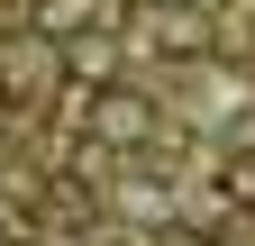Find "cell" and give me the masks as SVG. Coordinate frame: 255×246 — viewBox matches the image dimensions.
I'll list each match as a JSON object with an SVG mask.
<instances>
[{
    "label": "cell",
    "instance_id": "cell-1",
    "mask_svg": "<svg viewBox=\"0 0 255 246\" xmlns=\"http://www.w3.org/2000/svg\"><path fill=\"white\" fill-rule=\"evenodd\" d=\"M55 101H73L64 37H46V27H9V37H0V110H9V128L37 119V110H55Z\"/></svg>",
    "mask_w": 255,
    "mask_h": 246
},
{
    "label": "cell",
    "instance_id": "cell-2",
    "mask_svg": "<svg viewBox=\"0 0 255 246\" xmlns=\"http://www.w3.org/2000/svg\"><path fill=\"white\" fill-rule=\"evenodd\" d=\"M82 137L101 146V155H137V146H155L164 137V101H155L146 82H128V73H110V82H82Z\"/></svg>",
    "mask_w": 255,
    "mask_h": 246
},
{
    "label": "cell",
    "instance_id": "cell-3",
    "mask_svg": "<svg viewBox=\"0 0 255 246\" xmlns=\"http://www.w3.org/2000/svg\"><path fill=\"white\" fill-rule=\"evenodd\" d=\"M128 37L155 64H201V55H219V9L210 0H137L128 9Z\"/></svg>",
    "mask_w": 255,
    "mask_h": 246
},
{
    "label": "cell",
    "instance_id": "cell-4",
    "mask_svg": "<svg viewBox=\"0 0 255 246\" xmlns=\"http://www.w3.org/2000/svg\"><path fill=\"white\" fill-rule=\"evenodd\" d=\"M110 0H27V27H46V37H82V27H101Z\"/></svg>",
    "mask_w": 255,
    "mask_h": 246
},
{
    "label": "cell",
    "instance_id": "cell-5",
    "mask_svg": "<svg viewBox=\"0 0 255 246\" xmlns=\"http://www.w3.org/2000/svg\"><path fill=\"white\" fill-rule=\"evenodd\" d=\"M219 201L255 219V155H228V164H219Z\"/></svg>",
    "mask_w": 255,
    "mask_h": 246
},
{
    "label": "cell",
    "instance_id": "cell-6",
    "mask_svg": "<svg viewBox=\"0 0 255 246\" xmlns=\"http://www.w3.org/2000/svg\"><path fill=\"white\" fill-rule=\"evenodd\" d=\"M146 246H219V237H210V228H191V219H164Z\"/></svg>",
    "mask_w": 255,
    "mask_h": 246
},
{
    "label": "cell",
    "instance_id": "cell-7",
    "mask_svg": "<svg viewBox=\"0 0 255 246\" xmlns=\"http://www.w3.org/2000/svg\"><path fill=\"white\" fill-rule=\"evenodd\" d=\"M9 173H18V128L0 119V182H9Z\"/></svg>",
    "mask_w": 255,
    "mask_h": 246
}]
</instances>
